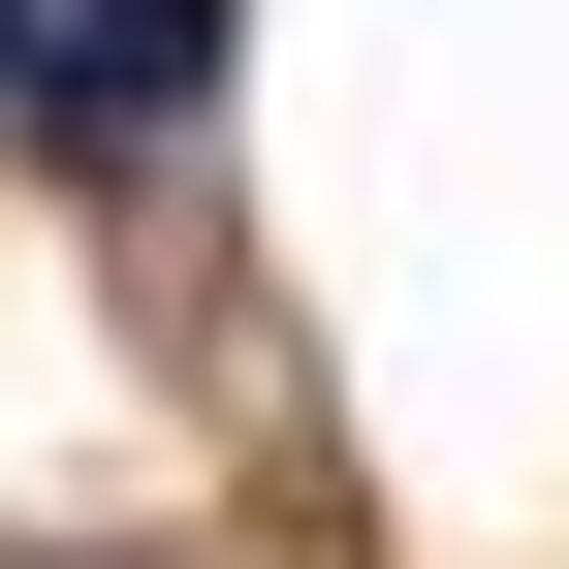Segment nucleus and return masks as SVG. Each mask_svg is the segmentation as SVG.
<instances>
[{"label":"nucleus","instance_id":"nucleus-1","mask_svg":"<svg viewBox=\"0 0 569 569\" xmlns=\"http://www.w3.org/2000/svg\"><path fill=\"white\" fill-rule=\"evenodd\" d=\"M190 63H222V0H63V63H32V96H63V127H159Z\"/></svg>","mask_w":569,"mask_h":569},{"label":"nucleus","instance_id":"nucleus-2","mask_svg":"<svg viewBox=\"0 0 569 569\" xmlns=\"http://www.w3.org/2000/svg\"><path fill=\"white\" fill-rule=\"evenodd\" d=\"M32 63H63V0H0V96H32Z\"/></svg>","mask_w":569,"mask_h":569}]
</instances>
